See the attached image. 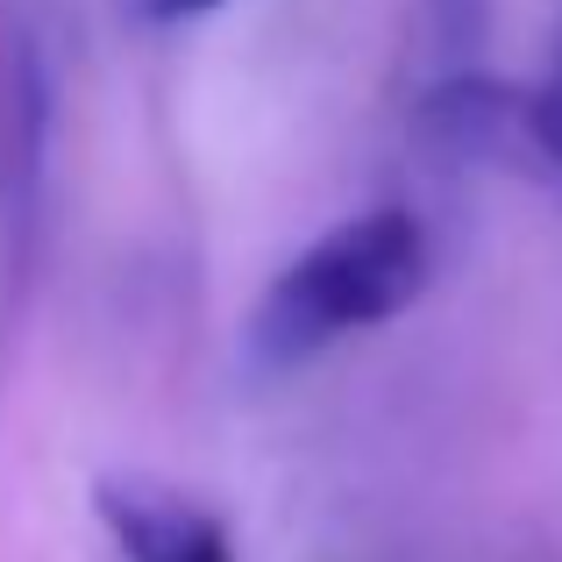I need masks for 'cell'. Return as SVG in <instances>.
Instances as JSON below:
<instances>
[{"mask_svg":"<svg viewBox=\"0 0 562 562\" xmlns=\"http://www.w3.org/2000/svg\"><path fill=\"white\" fill-rule=\"evenodd\" d=\"M427 278H435V243H427L420 214H406V206L349 214L271 278L257 321H249V349L271 371H292L342 335L406 314L427 292Z\"/></svg>","mask_w":562,"mask_h":562,"instance_id":"1","label":"cell"},{"mask_svg":"<svg viewBox=\"0 0 562 562\" xmlns=\"http://www.w3.org/2000/svg\"><path fill=\"white\" fill-rule=\"evenodd\" d=\"M420 136L435 157L449 165H492L513 157L527 143L535 157V128H527V93H513L492 71H449V79H427L420 93Z\"/></svg>","mask_w":562,"mask_h":562,"instance_id":"2","label":"cell"},{"mask_svg":"<svg viewBox=\"0 0 562 562\" xmlns=\"http://www.w3.org/2000/svg\"><path fill=\"white\" fill-rule=\"evenodd\" d=\"M100 520H108L122 562H235L228 527L206 506H192L179 492H150V484H100Z\"/></svg>","mask_w":562,"mask_h":562,"instance_id":"3","label":"cell"},{"mask_svg":"<svg viewBox=\"0 0 562 562\" xmlns=\"http://www.w3.org/2000/svg\"><path fill=\"white\" fill-rule=\"evenodd\" d=\"M492 8L498 0H420V36H427L435 79H449V71H484Z\"/></svg>","mask_w":562,"mask_h":562,"instance_id":"4","label":"cell"},{"mask_svg":"<svg viewBox=\"0 0 562 562\" xmlns=\"http://www.w3.org/2000/svg\"><path fill=\"white\" fill-rule=\"evenodd\" d=\"M527 128H535V165L555 179L562 192V57L549 65V79L527 93Z\"/></svg>","mask_w":562,"mask_h":562,"instance_id":"5","label":"cell"},{"mask_svg":"<svg viewBox=\"0 0 562 562\" xmlns=\"http://www.w3.org/2000/svg\"><path fill=\"white\" fill-rule=\"evenodd\" d=\"M206 8H221V0H143L150 22H192V14H206Z\"/></svg>","mask_w":562,"mask_h":562,"instance_id":"6","label":"cell"}]
</instances>
